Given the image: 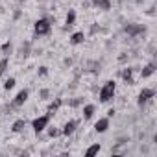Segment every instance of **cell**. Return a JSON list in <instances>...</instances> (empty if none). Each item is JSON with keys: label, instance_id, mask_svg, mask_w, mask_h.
I'll return each mask as SVG.
<instances>
[{"label": "cell", "instance_id": "obj_15", "mask_svg": "<svg viewBox=\"0 0 157 157\" xmlns=\"http://www.w3.org/2000/svg\"><path fill=\"white\" fill-rule=\"evenodd\" d=\"M100 148H102L100 144H93V146H89V148H87L85 155H87V157H93V155H96V153L100 151Z\"/></svg>", "mask_w": 157, "mask_h": 157}, {"label": "cell", "instance_id": "obj_8", "mask_svg": "<svg viewBox=\"0 0 157 157\" xmlns=\"http://www.w3.org/2000/svg\"><path fill=\"white\" fill-rule=\"evenodd\" d=\"M107 128H109V118H100V120L94 124V129H96L98 133H104V131H107Z\"/></svg>", "mask_w": 157, "mask_h": 157}, {"label": "cell", "instance_id": "obj_17", "mask_svg": "<svg viewBox=\"0 0 157 157\" xmlns=\"http://www.w3.org/2000/svg\"><path fill=\"white\" fill-rule=\"evenodd\" d=\"M46 128H48V126H46ZM59 135H61V129H59V128H56V126H50V128H48V137H50V139H56V137H59Z\"/></svg>", "mask_w": 157, "mask_h": 157}, {"label": "cell", "instance_id": "obj_25", "mask_svg": "<svg viewBox=\"0 0 157 157\" xmlns=\"http://www.w3.org/2000/svg\"><path fill=\"white\" fill-rule=\"evenodd\" d=\"M80 104H82V100H80V98H76V100H72V102H70V105H72V107H76V105H80Z\"/></svg>", "mask_w": 157, "mask_h": 157}, {"label": "cell", "instance_id": "obj_5", "mask_svg": "<svg viewBox=\"0 0 157 157\" xmlns=\"http://www.w3.org/2000/svg\"><path fill=\"white\" fill-rule=\"evenodd\" d=\"M28 89H22L15 98H13V102H11V107H21V105H24V102L28 100Z\"/></svg>", "mask_w": 157, "mask_h": 157}, {"label": "cell", "instance_id": "obj_16", "mask_svg": "<svg viewBox=\"0 0 157 157\" xmlns=\"http://www.w3.org/2000/svg\"><path fill=\"white\" fill-rule=\"evenodd\" d=\"M24 126H26V120H17V122L11 126V131L19 133V131H22V129H24Z\"/></svg>", "mask_w": 157, "mask_h": 157}, {"label": "cell", "instance_id": "obj_1", "mask_svg": "<svg viewBox=\"0 0 157 157\" xmlns=\"http://www.w3.org/2000/svg\"><path fill=\"white\" fill-rule=\"evenodd\" d=\"M115 91H117L115 82H105V85L100 89V102H109L115 96Z\"/></svg>", "mask_w": 157, "mask_h": 157}, {"label": "cell", "instance_id": "obj_24", "mask_svg": "<svg viewBox=\"0 0 157 157\" xmlns=\"http://www.w3.org/2000/svg\"><path fill=\"white\" fill-rule=\"evenodd\" d=\"M48 94H50V91H48V89H43V91L39 93V96H41V98H46Z\"/></svg>", "mask_w": 157, "mask_h": 157}, {"label": "cell", "instance_id": "obj_4", "mask_svg": "<svg viewBox=\"0 0 157 157\" xmlns=\"http://www.w3.org/2000/svg\"><path fill=\"white\" fill-rule=\"evenodd\" d=\"M153 96H155V91H153V89H142V91H140V94H139V105L148 104Z\"/></svg>", "mask_w": 157, "mask_h": 157}, {"label": "cell", "instance_id": "obj_13", "mask_svg": "<svg viewBox=\"0 0 157 157\" xmlns=\"http://www.w3.org/2000/svg\"><path fill=\"white\" fill-rule=\"evenodd\" d=\"M122 78H124L126 83H135L133 82V68H124L122 70Z\"/></svg>", "mask_w": 157, "mask_h": 157}, {"label": "cell", "instance_id": "obj_14", "mask_svg": "<svg viewBox=\"0 0 157 157\" xmlns=\"http://www.w3.org/2000/svg\"><path fill=\"white\" fill-rule=\"evenodd\" d=\"M93 4H94L96 8H100V10H109V8H111V2H109V0H93Z\"/></svg>", "mask_w": 157, "mask_h": 157}, {"label": "cell", "instance_id": "obj_21", "mask_svg": "<svg viewBox=\"0 0 157 157\" xmlns=\"http://www.w3.org/2000/svg\"><path fill=\"white\" fill-rule=\"evenodd\" d=\"M8 65H10V61H8L6 57H4L2 61H0V76H2V74H4V72L8 70Z\"/></svg>", "mask_w": 157, "mask_h": 157}, {"label": "cell", "instance_id": "obj_26", "mask_svg": "<svg viewBox=\"0 0 157 157\" xmlns=\"http://www.w3.org/2000/svg\"><path fill=\"white\" fill-rule=\"evenodd\" d=\"M137 2H142V0H137Z\"/></svg>", "mask_w": 157, "mask_h": 157}, {"label": "cell", "instance_id": "obj_11", "mask_svg": "<svg viewBox=\"0 0 157 157\" xmlns=\"http://www.w3.org/2000/svg\"><path fill=\"white\" fill-rule=\"evenodd\" d=\"M61 105H63V100H61V98H56V100H54V102L48 105V115L52 117V115H54V113H56V111L61 107Z\"/></svg>", "mask_w": 157, "mask_h": 157}, {"label": "cell", "instance_id": "obj_10", "mask_svg": "<svg viewBox=\"0 0 157 157\" xmlns=\"http://www.w3.org/2000/svg\"><path fill=\"white\" fill-rule=\"evenodd\" d=\"M65 22H67V26H65L67 30L74 26V22H76V11H74V10H68V13H67V17H65Z\"/></svg>", "mask_w": 157, "mask_h": 157}, {"label": "cell", "instance_id": "obj_19", "mask_svg": "<svg viewBox=\"0 0 157 157\" xmlns=\"http://www.w3.org/2000/svg\"><path fill=\"white\" fill-rule=\"evenodd\" d=\"M93 115H94V105H85L83 107V117L85 118H91Z\"/></svg>", "mask_w": 157, "mask_h": 157}, {"label": "cell", "instance_id": "obj_20", "mask_svg": "<svg viewBox=\"0 0 157 157\" xmlns=\"http://www.w3.org/2000/svg\"><path fill=\"white\" fill-rule=\"evenodd\" d=\"M13 87H15V78H8L6 83H4V89L10 91V89H13Z\"/></svg>", "mask_w": 157, "mask_h": 157}, {"label": "cell", "instance_id": "obj_18", "mask_svg": "<svg viewBox=\"0 0 157 157\" xmlns=\"http://www.w3.org/2000/svg\"><path fill=\"white\" fill-rule=\"evenodd\" d=\"M30 54V43H24L21 48H19V57H26Z\"/></svg>", "mask_w": 157, "mask_h": 157}, {"label": "cell", "instance_id": "obj_23", "mask_svg": "<svg viewBox=\"0 0 157 157\" xmlns=\"http://www.w3.org/2000/svg\"><path fill=\"white\" fill-rule=\"evenodd\" d=\"M2 52H6V54H8V52H11V44H10V43H6V44L2 46Z\"/></svg>", "mask_w": 157, "mask_h": 157}, {"label": "cell", "instance_id": "obj_2", "mask_svg": "<svg viewBox=\"0 0 157 157\" xmlns=\"http://www.w3.org/2000/svg\"><path fill=\"white\" fill-rule=\"evenodd\" d=\"M33 30H35V35H48V33L52 32V24H50L48 19H39V21L35 22Z\"/></svg>", "mask_w": 157, "mask_h": 157}, {"label": "cell", "instance_id": "obj_9", "mask_svg": "<svg viewBox=\"0 0 157 157\" xmlns=\"http://www.w3.org/2000/svg\"><path fill=\"white\" fill-rule=\"evenodd\" d=\"M153 72H155V63H148V65H146L139 74H140V78H150Z\"/></svg>", "mask_w": 157, "mask_h": 157}, {"label": "cell", "instance_id": "obj_7", "mask_svg": "<svg viewBox=\"0 0 157 157\" xmlns=\"http://www.w3.org/2000/svg\"><path fill=\"white\" fill-rule=\"evenodd\" d=\"M124 32H126L129 37H137L139 33L144 32V28H142V26H135V24H128V26L124 28Z\"/></svg>", "mask_w": 157, "mask_h": 157}, {"label": "cell", "instance_id": "obj_3", "mask_svg": "<svg viewBox=\"0 0 157 157\" xmlns=\"http://www.w3.org/2000/svg\"><path fill=\"white\" fill-rule=\"evenodd\" d=\"M48 122H50V115H43V117H37V118L32 122V128H33L35 133H41L43 129H46Z\"/></svg>", "mask_w": 157, "mask_h": 157}, {"label": "cell", "instance_id": "obj_22", "mask_svg": "<svg viewBox=\"0 0 157 157\" xmlns=\"http://www.w3.org/2000/svg\"><path fill=\"white\" fill-rule=\"evenodd\" d=\"M48 74V68L46 67H39V76H46Z\"/></svg>", "mask_w": 157, "mask_h": 157}, {"label": "cell", "instance_id": "obj_12", "mask_svg": "<svg viewBox=\"0 0 157 157\" xmlns=\"http://www.w3.org/2000/svg\"><path fill=\"white\" fill-rule=\"evenodd\" d=\"M83 39H85L83 32H76V33L70 37V44H82V43H83Z\"/></svg>", "mask_w": 157, "mask_h": 157}, {"label": "cell", "instance_id": "obj_6", "mask_svg": "<svg viewBox=\"0 0 157 157\" xmlns=\"http://www.w3.org/2000/svg\"><path fill=\"white\" fill-rule=\"evenodd\" d=\"M76 128H78V120H68V122H65V126H63V129H61V135H72L74 131H76Z\"/></svg>", "mask_w": 157, "mask_h": 157}]
</instances>
